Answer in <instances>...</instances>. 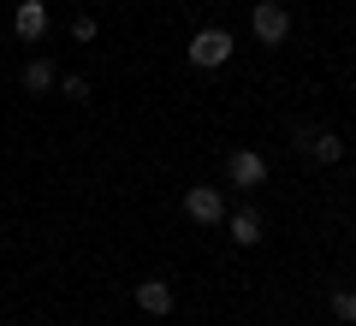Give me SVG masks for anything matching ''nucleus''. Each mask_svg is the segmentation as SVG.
Returning <instances> with one entry per match:
<instances>
[{
  "mask_svg": "<svg viewBox=\"0 0 356 326\" xmlns=\"http://www.w3.org/2000/svg\"><path fill=\"white\" fill-rule=\"evenodd\" d=\"M226 178L238 190H255V184H267V161L255 149H238V154H226Z\"/></svg>",
  "mask_w": 356,
  "mask_h": 326,
  "instance_id": "obj_4",
  "label": "nucleus"
},
{
  "mask_svg": "<svg viewBox=\"0 0 356 326\" xmlns=\"http://www.w3.org/2000/svg\"><path fill=\"white\" fill-rule=\"evenodd\" d=\"M54 89H60L65 101H89V83H83V77H60V83H54Z\"/></svg>",
  "mask_w": 356,
  "mask_h": 326,
  "instance_id": "obj_11",
  "label": "nucleus"
},
{
  "mask_svg": "<svg viewBox=\"0 0 356 326\" xmlns=\"http://www.w3.org/2000/svg\"><path fill=\"white\" fill-rule=\"evenodd\" d=\"M184 213H191L196 226H226V196L208 184H191L184 190Z\"/></svg>",
  "mask_w": 356,
  "mask_h": 326,
  "instance_id": "obj_3",
  "label": "nucleus"
},
{
  "mask_svg": "<svg viewBox=\"0 0 356 326\" xmlns=\"http://www.w3.org/2000/svg\"><path fill=\"white\" fill-rule=\"evenodd\" d=\"M332 314H339V326H356V291L350 285L332 291Z\"/></svg>",
  "mask_w": 356,
  "mask_h": 326,
  "instance_id": "obj_10",
  "label": "nucleus"
},
{
  "mask_svg": "<svg viewBox=\"0 0 356 326\" xmlns=\"http://www.w3.org/2000/svg\"><path fill=\"white\" fill-rule=\"evenodd\" d=\"M18 83H24V95H48V89L60 83V72H54L48 60H30L24 72H18Z\"/></svg>",
  "mask_w": 356,
  "mask_h": 326,
  "instance_id": "obj_8",
  "label": "nucleus"
},
{
  "mask_svg": "<svg viewBox=\"0 0 356 326\" xmlns=\"http://www.w3.org/2000/svg\"><path fill=\"white\" fill-rule=\"evenodd\" d=\"M250 30H255V42L280 48V42L291 36V13H285L280 0H255V13H250Z\"/></svg>",
  "mask_w": 356,
  "mask_h": 326,
  "instance_id": "obj_2",
  "label": "nucleus"
},
{
  "mask_svg": "<svg viewBox=\"0 0 356 326\" xmlns=\"http://www.w3.org/2000/svg\"><path fill=\"white\" fill-rule=\"evenodd\" d=\"M184 54H191V65H196V72H214V65H226V60H232V30H220V24L196 30Z\"/></svg>",
  "mask_w": 356,
  "mask_h": 326,
  "instance_id": "obj_1",
  "label": "nucleus"
},
{
  "mask_svg": "<svg viewBox=\"0 0 356 326\" xmlns=\"http://www.w3.org/2000/svg\"><path fill=\"white\" fill-rule=\"evenodd\" d=\"M226 231H232V243H261V213L255 208H238V213H226Z\"/></svg>",
  "mask_w": 356,
  "mask_h": 326,
  "instance_id": "obj_7",
  "label": "nucleus"
},
{
  "mask_svg": "<svg viewBox=\"0 0 356 326\" xmlns=\"http://www.w3.org/2000/svg\"><path fill=\"white\" fill-rule=\"evenodd\" d=\"M13 36L18 42H42L48 36V6H42V0H18L13 6Z\"/></svg>",
  "mask_w": 356,
  "mask_h": 326,
  "instance_id": "obj_5",
  "label": "nucleus"
},
{
  "mask_svg": "<svg viewBox=\"0 0 356 326\" xmlns=\"http://www.w3.org/2000/svg\"><path fill=\"white\" fill-rule=\"evenodd\" d=\"M137 309L154 314V320L172 314V285H166V279H143V285H137Z\"/></svg>",
  "mask_w": 356,
  "mask_h": 326,
  "instance_id": "obj_6",
  "label": "nucleus"
},
{
  "mask_svg": "<svg viewBox=\"0 0 356 326\" xmlns=\"http://www.w3.org/2000/svg\"><path fill=\"white\" fill-rule=\"evenodd\" d=\"M309 154H315L321 166H339L344 161V137L339 131H315V137H309Z\"/></svg>",
  "mask_w": 356,
  "mask_h": 326,
  "instance_id": "obj_9",
  "label": "nucleus"
},
{
  "mask_svg": "<svg viewBox=\"0 0 356 326\" xmlns=\"http://www.w3.org/2000/svg\"><path fill=\"white\" fill-rule=\"evenodd\" d=\"M72 42H95V18H89V13L72 18Z\"/></svg>",
  "mask_w": 356,
  "mask_h": 326,
  "instance_id": "obj_12",
  "label": "nucleus"
}]
</instances>
